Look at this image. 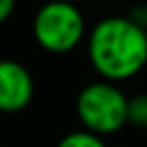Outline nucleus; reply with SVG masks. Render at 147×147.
I'll return each mask as SVG.
<instances>
[{
	"label": "nucleus",
	"mask_w": 147,
	"mask_h": 147,
	"mask_svg": "<svg viewBox=\"0 0 147 147\" xmlns=\"http://www.w3.org/2000/svg\"><path fill=\"white\" fill-rule=\"evenodd\" d=\"M87 55L103 81L121 83L147 65V34L127 16H107L89 32Z\"/></svg>",
	"instance_id": "1"
},
{
	"label": "nucleus",
	"mask_w": 147,
	"mask_h": 147,
	"mask_svg": "<svg viewBox=\"0 0 147 147\" xmlns=\"http://www.w3.org/2000/svg\"><path fill=\"white\" fill-rule=\"evenodd\" d=\"M127 101L115 83L101 79L81 89L75 109L85 131L105 137L127 125Z\"/></svg>",
	"instance_id": "2"
},
{
	"label": "nucleus",
	"mask_w": 147,
	"mask_h": 147,
	"mask_svg": "<svg viewBox=\"0 0 147 147\" xmlns=\"http://www.w3.org/2000/svg\"><path fill=\"white\" fill-rule=\"evenodd\" d=\"M32 34L42 51L65 55L81 45L85 36V18L75 2L49 0L34 14Z\"/></svg>",
	"instance_id": "3"
},
{
	"label": "nucleus",
	"mask_w": 147,
	"mask_h": 147,
	"mask_svg": "<svg viewBox=\"0 0 147 147\" xmlns=\"http://www.w3.org/2000/svg\"><path fill=\"white\" fill-rule=\"evenodd\" d=\"M34 97L30 71L12 59H0V113H18Z\"/></svg>",
	"instance_id": "4"
},
{
	"label": "nucleus",
	"mask_w": 147,
	"mask_h": 147,
	"mask_svg": "<svg viewBox=\"0 0 147 147\" xmlns=\"http://www.w3.org/2000/svg\"><path fill=\"white\" fill-rule=\"evenodd\" d=\"M127 123L137 129H147V93H139L127 101Z\"/></svg>",
	"instance_id": "5"
},
{
	"label": "nucleus",
	"mask_w": 147,
	"mask_h": 147,
	"mask_svg": "<svg viewBox=\"0 0 147 147\" xmlns=\"http://www.w3.org/2000/svg\"><path fill=\"white\" fill-rule=\"evenodd\" d=\"M57 147H107V143L103 141V137L91 133V131H71L67 133L59 143Z\"/></svg>",
	"instance_id": "6"
},
{
	"label": "nucleus",
	"mask_w": 147,
	"mask_h": 147,
	"mask_svg": "<svg viewBox=\"0 0 147 147\" xmlns=\"http://www.w3.org/2000/svg\"><path fill=\"white\" fill-rule=\"evenodd\" d=\"M127 18L145 30V28H147V6H145V4H137V6H133V10H131V14H129Z\"/></svg>",
	"instance_id": "7"
},
{
	"label": "nucleus",
	"mask_w": 147,
	"mask_h": 147,
	"mask_svg": "<svg viewBox=\"0 0 147 147\" xmlns=\"http://www.w3.org/2000/svg\"><path fill=\"white\" fill-rule=\"evenodd\" d=\"M16 8V0H0V24L6 22Z\"/></svg>",
	"instance_id": "8"
},
{
	"label": "nucleus",
	"mask_w": 147,
	"mask_h": 147,
	"mask_svg": "<svg viewBox=\"0 0 147 147\" xmlns=\"http://www.w3.org/2000/svg\"><path fill=\"white\" fill-rule=\"evenodd\" d=\"M65 2H77V0H65Z\"/></svg>",
	"instance_id": "9"
},
{
	"label": "nucleus",
	"mask_w": 147,
	"mask_h": 147,
	"mask_svg": "<svg viewBox=\"0 0 147 147\" xmlns=\"http://www.w3.org/2000/svg\"><path fill=\"white\" fill-rule=\"evenodd\" d=\"M145 34H147V28H145Z\"/></svg>",
	"instance_id": "10"
},
{
	"label": "nucleus",
	"mask_w": 147,
	"mask_h": 147,
	"mask_svg": "<svg viewBox=\"0 0 147 147\" xmlns=\"http://www.w3.org/2000/svg\"><path fill=\"white\" fill-rule=\"evenodd\" d=\"M113 2H117V0H113Z\"/></svg>",
	"instance_id": "11"
},
{
	"label": "nucleus",
	"mask_w": 147,
	"mask_h": 147,
	"mask_svg": "<svg viewBox=\"0 0 147 147\" xmlns=\"http://www.w3.org/2000/svg\"><path fill=\"white\" fill-rule=\"evenodd\" d=\"M0 147H2V145H0Z\"/></svg>",
	"instance_id": "12"
}]
</instances>
